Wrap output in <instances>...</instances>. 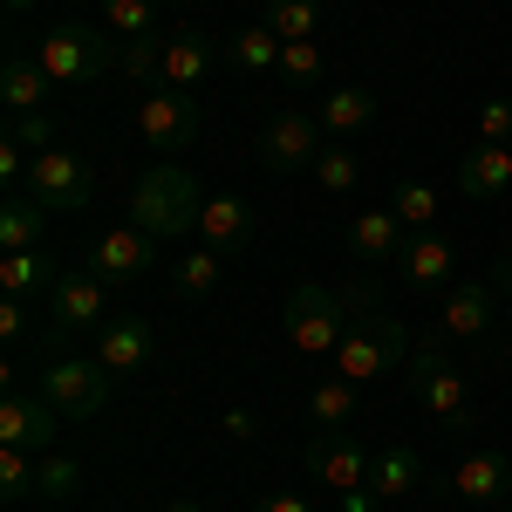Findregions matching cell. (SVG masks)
Masks as SVG:
<instances>
[{
    "instance_id": "cell-1",
    "label": "cell",
    "mask_w": 512,
    "mask_h": 512,
    "mask_svg": "<svg viewBox=\"0 0 512 512\" xmlns=\"http://www.w3.org/2000/svg\"><path fill=\"white\" fill-rule=\"evenodd\" d=\"M342 294H349V335H342V349L328 355V369L349 376V383H376V376L403 369V362H410V335H403V321L390 315L376 274L362 267Z\"/></svg>"
},
{
    "instance_id": "cell-2",
    "label": "cell",
    "mask_w": 512,
    "mask_h": 512,
    "mask_svg": "<svg viewBox=\"0 0 512 512\" xmlns=\"http://www.w3.org/2000/svg\"><path fill=\"white\" fill-rule=\"evenodd\" d=\"M198 212H205V192L192 185L185 164H151V171L130 185V226H144L151 239L198 233Z\"/></svg>"
},
{
    "instance_id": "cell-3",
    "label": "cell",
    "mask_w": 512,
    "mask_h": 512,
    "mask_svg": "<svg viewBox=\"0 0 512 512\" xmlns=\"http://www.w3.org/2000/svg\"><path fill=\"white\" fill-rule=\"evenodd\" d=\"M403 390L424 403V417H437L444 431H465L472 424V376L444 355V335H424L417 349H410V362H403Z\"/></svg>"
},
{
    "instance_id": "cell-4",
    "label": "cell",
    "mask_w": 512,
    "mask_h": 512,
    "mask_svg": "<svg viewBox=\"0 0 512 512\" xmlns=\"http://www.w3.org/2000/svg\"><path fill=\"white\" fill-rule=\"evenodd\" d=\"M35 55H41V69L55 76V89H89L96 76H110L123 62L117 35L110 28H89V21H55Z\"/></svg>"
},
{
    "instance_id": "cell-5",
    "label": "cell",
    "mask_w": 512,
    "mask_h": 512,
    "mask_svg": "<svg viewBox=\"0 0 512 512\" xmlns=\"http://www.w3.org/2000/svg\"><path fill=\"white\" fill-rule=\"evenodd\" d=\"M280 335L301 355H335L342 335H349V294H335L321 280H301L287 294V308H280Z\"/></svg>"
},
{
    "instance_id": "cell-6",
    "label": "cell",
    "mask_w": 512,
    "mask_h": 512,
    "mask_svg": "<svg viewBox=\"0 0 512 512\" xmlns=\"http://www.w3.org/2000/svg\"><path fill=\"white\" fill-rule=\"evenodd\" d=\"M110 321V280L89 274V267H62L55 294H48V342H69V335H89Z\"/></svg>"
},
{
    "instance_id": "cell-7",
    "label": "cell",
    "mask_w": 512,
    "mask_h": 512,
    "mask_svg": "<svg viewBox=\"0 0 512 512\" xmlns=\"http://www.w3.org/2000/svg\"><path fill=\"white\" fill-rule=\"evenodd\" d=\"M35 390L48 396L69 424H89V417L117 396V376H110L103 362H69V355H62V362H48V369L35 376Z\"/></svg>"
},
{
    "instance_id": "cell-8",
    "label": "cell",
    "mask_w": 512,
    "mask_h": 512,
    "mask_svg": "<svg viewBox=\"0 0 512 512\" xmlns=\"http://www.w3.org/2000/svg\"><path fill=\"white\" fill-rule=\"evenodd\" d=\"M499 308H506V294H499L492 274L451 280V287H444V308H437V335H444V342H485V335L506 321Z\"/></svg>"
},
{
    "instance_id": "cell-9",
    "label": "cell",
    "mask_w": 512,
    "mask_h": 512,
    "mask_svg": "<svg viewBox=\"0 0 512 512\" xmlns=\"http://www.w3.org/2000/svg\"><path fill=\"white\" fill-rule=\"evenodd\" d=\"M321 144H328L321 117H308V110H280V117H267V130H260V164H267L274 178H287V171H315Z\"/></svg>"
},
{
    "instance_id": "cell-10",
    "label": "cell",
    "mask_w": 512,
    "mask_h": 512,
    "mask_svg": "<svg viewBox=\"0 0 512 512\" xmlns=\"http://www.w3.org/2000/svg\"><path fill=\"white\" fill-rule=\"evenodd\" d=\"M137 130H144L151 151H192V144H198L192 89H164V82H151V96L137 103Z\"/></svg>"
},
{
    "instance_id": "cell-11",
    "label": "cell",
    "mask_w": 512,
    "mask_h": 512,
    "mask_svg": "<svg viewBox=\"0 0 512 512\" xmlns=\"http://www.w3.org/2000/svg\"><path fill=\"white\" fill-rule=\"evenodd\" d=\"M21 192H35L48 212H82V205L96 198V178H89V164H82L76 151H35Z\"/></svg>"
},
{
    "instance_id": "cell-12",
    "label": "cell",
    "mask_w": 512,
    "mask_h": 512,
    "mask_svg": "<svg viewBox=\"0 0 512 512\" xmlns=\"http://www.w3.org/2000/svg\"><path fill=\"white\" fill-rule=\"evenodd\" d=\"M369 465H376V451H362L349 431H315L308 437V478L328 485L335 499H342V492H362V485H369Z\"/></svg>"
},
{
    "instance_id": "cell-13",
    "label": "cell",
    "mask_w": 512,
    "mask_h": 512,
    "mask_svg": "<svg viewBox=\"0 0 512 512\" xmlns=\"http://www.w3.org/2000/svg\"><path fill=\"white\" fill-rule=\"evenodd\" d=\"M62 424H69V417H62L41 390H14L7 403H0V444H21V451H35V458L55 451Z\"/></svg>"
},
{
    "instance_id": "cell-14",
    "label": "cell",
    "mask_w": 512,
    "mask_h": 512,
    "mask_svg": "<svg viewBox=\"0 0 512 512\" xmlns=\"http://www.w3.org/2000/svg\"><path fill=\"white\" fill-rule=\"evenodd\" d=\"M458 260H465V253H458V239L431 226V233H410L403 260H396V280H403V287H417V294H444V287L458 280Z\"/></svg>"
},
{
    "instance_id": "cell-15",
    "label": "cell",
    "mask_w": 512,
    "mask_h": 512,
    "mask_svg": "<svg viewBox=\"0 0 512 512\" xmlns=\"http://www.w3.org/2000/svg\"><path fill=\"white\" fill-rule=\"evenodd\" d=\"M151 349H158V335H151V315H110L96 328V362L110 369V376H137V369H151Z\"/></svg>"
},
{
    "instance_id": "cell-16",
    "label": "cell",
    "mask_w": 512,
    "mask_h": 512,
    "mask_svg": "<svg viewBox=\"0 0 512 512\" xmlns=\"http://www.w3.org/2000/svg\"><path fill=\"white\" fill-rule=\"evenodd\" d=\"M151 260H158V239L144 233V226H117V233L96 239V253H89V274H103L110 287H130V280L151 274Z\"/></svg>"
},
{
    "instance_id": "cell-17",
    "label": "cell",
    "mask_w": 512,
    "mask_h": 512,
    "mask_svg": "<svg viewBox=\"0 0 512 512\" xmlns=\"http://www.w3.org/2000/svg\"><path fill=\"white\" fill-rule=\"evenodd\" d=\"M219 55H226V41H212L205 28H171V35H164L158 82H164V89H198V82L212 76Z\"/></svg>"
},
{
    "instance_id": "cell-18",
    "label": "cell",
    "mask_w": 512,
    "mask_h": 512,
    "mask_svg": "<svg viewBox=\"0 0 512 512\" xmlns=\"http://www.w3.org/2000/svg\"><path fill=\"white\" fill-rule=\"evenodd\" d=\"M403 246H410V226L396 219L390 205H369V212H355V219H349L355 267H396V260H403Z\"/></svg>"
},
{
    "instance_id": "cell-19",
    "label": "cell",
    "mask_w": 512,
    "mask_h": 512,
    "mask_svg": "<svg viewBox=\"0 0 512 512\" xmlns=\"http://www.w3.org/2000/svg\"><path fill=\"white\" fill-rule=\"evenodd\" d=\"M451 499L465 506H506L512 499V458L506 451H472L451 465Z\"/></svg>"
},
{
    "instance_id": "cell-20",
    "label": "cell",
    "mask_w": 512,
    "mask_h": 512,
    "mask_svg": "<svg viewBox=\"0 0 512 512\" xmlns=\"http://www.w3.org/2000/svg\"><path fill=\"white\" fill-rule=\"evenodd\" d=\"M198 239H205L212 253H226V260L246 253V246H253V205L239 192H212L205 212H198Z\"/></svg>"
},
{
    "instance_id": "cell-21",
    "label": "cell",
    "mask_w": 512,
    "mask_h": 512,
    "mask_svg": "<svg viewBox=\"0 0 512 512\" xmlns=\"http://www.w3.org/2000/svg\"><path fill=\"white\" fill-rule=\"evenodd\" d=\"M48 89H55V76L41 69V55H21V48H7V62H0V103H7V117L48 110Z\"/></svg>"
},
{
    "instance_id": "cell-22",
    "label": "cell",
    "mask_w": 512,
    "mask_h": 512,
    "mask_svg": "<svg viewBox=\"0 0 512 512\" xmlns=\"http://www.w3.org/2000/svg\"><path fill=\"white\" fill-rule=\"evenodd\" d=\"M62 280V260L48 246H28V253H0V294H21V301H41L55 294Z\"/></svg>"
},
{
    "instance_id": "cell-23",
    "label": "cell",
    "mask_w": 512,
    "mask_h": 512,
    "mask_svg": "<svg viewBox=\"0 0 512 512\" xmlns=\"http://www.w3.org/2000/svg\"><path fill=\"white\" fill-rule=\"evenodd\" d=\"M458 192L465 198H506L512 192V151L506 144H478V151H465V164H458Z\"/></svg>"
},
{
    "instance_id": "cell-24",
    "label": "cell",
    "mask_w": 512,
    "mask_h": 512,
    "mask_svg": "<svg viewBox=\"0 0 512 512\" xmlns=\"http://www.w3.org/2000/svg\"><path fill=\"white\" fill-rule=\"evenodd\" d=\"M280 48H287V41H280L267 21H253V28L226 35V62H233L239 76H253V82H274L280 76Z\"/></svg>"
},
{
    "instance_id": "cell-25",
    "label": "cell",
    "mask_w": 512,
    "mask_h": 512,
    "mask_svg": "<svg viewBox=\"0 0 512 512\" xmlns=\"http://www.w3.org/2000/svg\"><path fill=\"white\" fill-rule=\"evenodd\" d=\"M315 117H321L328 137H342V144H349V137H362V130L376 123V96H369V89H355V82H342V89H328V96L315 103Z\"/></svg>"
},
{
    "instance_id": "cell-26",
    "label": "cell",
    "mask_w": 512,
    "mask_h": 512,
    "mask_svg": "<svg viewBox=\"0 0 512 512\" xmlns=\"http://www.w3.org/2000/svg\"><path fill=\"white\" fill-rule=\"evenodd\" d=\"M355 410H362V383L349 376H315V390H308V417H315V431H349Z\"/></svg>"
},
{
    "instance_id": "cell-27",
    "label": "cell",
    "mask_w": 512,
    "mask_h": 512,
    "mask_svg": "<svg viewBox=\"0 0 512 512\" xmlns=\"http://www.w3.org/2000/svg\"><path fill=\"white\" fill-rule=\"evenodd\" d=\"M41 233H48V205L35 192H14L0 205V253H28L41 246Z\"/></svg>"
},
{
    "instance_id": "cell-28",
    "label": "cell",
    "mask_w": 512,
    "mask_h": 512,
    "mask_svg": "<svg viewBox=\"0 0 512 512\" xmlns=\"http://www.w3.org/2000/svg\"><path fill=\"white\" fill-rule=\"evenodd\" d=\"M171 287H178V301H212V294L226 287V253L192 246L185 260H171Z\"/></svg>"
},
{
    "instance_id": "cell-29",
    "label": "cell",
    "mask_w": 512,
    "mask_h": 512,
    "mask_svg": "<svg viewBox=\"0 0 512 512\" xmlns=\"http://www.w3.org/2000/svg\"><path fill=\"white\" fill-rule=\"evenodd\" d=\"M315 185L328 198H349L355 185H362V151L342 144V137H328V144H321V158H315Z\"/></svg>"
},
{
    "instance_id": "cell-30",
    "label": "cell",
    "mask_w": 512,
    "mask_h": 512,
    "mask_svg": "<svg viewBox=\"0 0 512 512\" xmlns=\"http://www.w3.org/2000/svg\"><path fill=\"white\" fill-rule=\"evenodd\" d=\"M417 478H424V458H417L410 444H396V451H376V465H369V492H376V499H403Z\"/></svg>"
},
{
    "instance_id": "cell-31",
    "label": "cell",
    "mask_w": 512,
    "mask_h": 512,
    "mask_svg": "<svg viewBox=\"0 0 512 512\" xmlns=\"http://www.w3.org/2000/svg\"><path fill=\"white\" fill-rule=\"evenodd\" d=\"M328 76V55H321V41H287L280 48V89H315Z\"/></svg>"
},
{
    "instance_id": "cell-32",
    "label": "cell",
    "mask_w": 512,
    "mask_h": 512,
    "mask_svg": "<svg viewBox=\"0 0 512 512\" xmlns=\"http://www.w3.org/2000/svg\"><path fill=\"white\" fill-rule=\"evenodd\" d=\"M280 41H315L321 28V0H267V14H260Z\"/></svg>"
},
{
    "instance_id": "cell-33",
    "label": "cell",
    "mask_w": 512,
    "mask_h": 512,
    "mask_svg": "<svg viewBox=\"0 0 512 512\" xmlns=\"http://www.w3.org/2000/svg\"><path fill=\"white\" fill-rule=\"evenodd\" d=\"M383 205H390V212L403 219V226H410V233H431L437 212H444V205H437V192H431V185H417V178H403V185H396Z\"/></svg>"
},
{
    "instance_id": "cell-34",
    "label": "cell",
    "mask_w": 512,
    "mask_h": 512,
    "mask_svg": "<svg viewBox=\"0 0 512 512\" xmlns=\"http://www.w3.org/2000/svg\"><path fill=\"white\" fill-rule=\"evenodd\" d=\"M76 492H82V465H76V458H62V451H48L41 472H35V499H41V506H69Z\"/></svg>"
},
{
    "instance_id": "cell-35",
    "label": "cell",
    "mask_w": 512,
    "mask_h": 512,
    "mask_svg": "<svg viewBox=\"0 0 512 512\" xmlns=\"http://www.w3.org/2000/svg\"><path fill=\"white\" fill-rule=\"evenodd\" d=\"M103 28H110L117 41L158 35V0H103Z\"/></svg>"
},
{
    "instance_id": "cell-36",
    "label": "cell",
    "mask_w": 512,
    "mask_h": 512,
    "mask_svg": "<svg viewBox=\"0 0 512 512\" xmlns=\"http://www.w3.org/2000/svg\"><path fill=\"white\" fill-rule=\"evenodd\" d=\"M35 472H41L35 451L0 444V499H7V506H14V499H35Z\"/></svg>"
},
{
    "instance_id": "cell-37",
    "label": "cell",
    "mask_w": 512,
    "mask_h": 512,
    "mask_svg": "<svg viewBox=\"0 0 512 512\" xmlns=\"http://www.w3.org/2000/svg\"><path fill=\"white\" fill-rule=\"evenodd\" d=\"M7 137L35 158V151H55V117L48 110H28V117H7Z\"/></svg>"
},
{
    "instance_id": "cell-38",
    "label": "cell",
    "mask_w": 512,
    "mask_h": 512,
    "mask_svg": "<svg viewBox=\"0 0 512 512\" xmlns=\"http://www.w3.org/2000/svg\"><path fill=\"white\" fill-rule=\"evenodd\" d=\"M478 144H506V151H512V96L478 103Z\"/></svg>"
},
{
    "instance_id": "cell-39",
    "label": "cell",
    "mask_w": 512,
    "mask_h": 512,
    "mask_svg": "<svg viewBox=\"0 0 512 512\" xmlns=\"http://www.w3.org/2000/svg\"><path fill=\"white\" fill-rule=\"evenodd\" d=\"M35 328V301H21V294H0V335L7 342H21Z\"/></svg>"
},
{
    "instance_id": "cell-40",
    "label": "cell",
    "mask_w": 512,
    "mask_h": 512,
    "mask_svg": "<svg viewBox=\"0 0 512 512\" xmlns=\"http://www.w3.org/2000/svg\"><path fill=\"white\" fill-rule=\"evenodd\" d=\"M253 512H315V499H308V492H294V485H280V492H267Z\"/></svg>"
},
{
    "instance_id": "cell-41",
    "label": "cell",
    "mask_w": 512,
    "mask_h": 512,
    "mask_svg": "<svg viewBox=\"0 0 512 512\" xmlns=\"http://www.w3.org/2000/svg\"><path fill=\"white\" fill-rule=\"evenodd\" d=\"M376 506H383V499H376L369 485H362V492H342V499H335V512H376Z\"/></svg>"
},
{
    "instance_id": "cell-42",
    "label": "cell",
    "mask_w": 512,
    "mask_h": 512,
    "mask_svg": "<svg viewBox=\"0 0 512 512\" xmlns=\"http://www.w3.org/2000/svg\"><path fill=\"white\" fill-rule=\"evenodd\" d=\"M226 437H233V444H246V437H253V410H226Z\"/></svg>"
},
{
    "instance_id": "cell-43",
    "label": "cell",
    "mask_w": 512,
    "mask_h": 512,
    "mask_svg": "<svg viewBox=\"0 0 512 512\" xmlns=\"http://www.w3.org/2000/svg\"><path fill=\"white\" fill-rule=\"evenodd\" d=\"M492 280H499V294H506V335H512V260H499Z\"/></svg>"
},
{
    "instance_id": "cell-44",
    "label": "cell",
    "mask_w": 512,
    "mask_h": 512,
    "mask_svg": "<svg viewBox=\"0 0 512 512\" xmlns=\"http://www.w3.org/2000/svg\"><path fill=\"white\" fill-rule=\"evenodd\" d=\"M164 512H205V506H198V499H171Z\"/></svg>"
},
{
    "instance_id": "cell-45",
    "label": "cell",
    "mask_w": 512,
    "mask_h": 512,
    "mask_svg": "<svg viewBox=\"0 0 512 512\" xmlns=\"http://www.w3.org/2000/svg\"><path fill=\"white\" fill-rule=\"evenodd\" d=\"M41 0H7V14H35Z\"/></svg>"
},
{
    "instance_id": "cell-46",
    "label": "cell",
    "mask_w": 512,
    "mask_h": 512,
    "mask_svg": "<svg viewBox=\"0 0 512 512\" xmlns=\"http://www.w3.org/2000/svg\"><path fill=\"white\" fill-rule=\"evenodd\" d=\"M499 512H512V499H506V506H499Z\"/></svg>"
},
{
    "instance_id": "cell-47",
    "label": "cell",
    "mask_w": 512,
    "mask_h": 512,
    "mask_svg": "<svg viewBox=\"0 0 512 512\" xmlns=\"http://www.w3.org/2000/svg\"><path fill=\"white\" fill-rule=\"evenodd\" d=\"M158 7H164V0H158Z\"/></svg>"
},
{
    "instance_id": "cell-48",
    "label": "cell",
    "mask_w": 512,
    "mask_h": 512,
    "mask_svg": "<svg viewBox=\"0 0 512 512\" xmlns=\"http://www.w3.org/2000/svg\"><path fill=\"white\" fill-rule=\"evenodd\" d=\"M506 260H512V253H506Z\"/></svg>"
}]
</instances>
